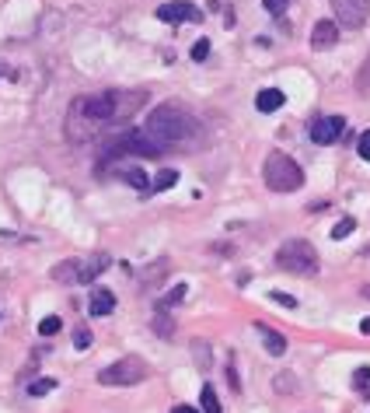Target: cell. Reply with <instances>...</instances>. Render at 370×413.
Returning a JSON list of instances; mask_svg holds the SVG:
<instances>
[{"label": "cell", "mask_w": 370, "mask_h": 413, "mask_svg": "<svg viewBox=\"0 0 370 413\" xmlns=\"http://www.w3.org/2000/svg\"><path fill=\"white\" fill-rule=\"evenodd\" d=\"M151 329H154L161 340H171V336H175V319H171L164 308H157V312H154V319H151Z\"/></svg>", "instance_id": "14"}, {"label": "cell", "mask_w": 370, "mask_h": 413, "mask_svg": "<svg viewBox=\"0 0 370 413\" xmlns=\"http://www.w3.org/2000/svg\"><path fill=\"white\" fill-rule=\"evenodd\" d=\"M192 354H196V361H199V368L206 371V368H210V357H206V343H203V340H196V343H192Z\"/></svg>", "instance_id": "27"}, {"label": "cell", "mask_w": 370, "mask_h": 413, "mask_svg": "<svg viewBox=\"0 0 370 413\" xmlns=\"http://www.w3.org/2000/svg\"><path fill=\"white\" fill-rule=\"evenodd\" d=\"M60 326H63V322H60V315H46V319L39 322V333H43V336H56V333H60Z\"/></svg>", "instance_id": "20"}, {"label": "cell", "mask_w": 370, "mask_h": 413, "mask_svg": "<svg viewBox=\"0 0 370 413\" xmlns=\"http://www.w3.org/2000/svg\"><path fill=\"white\" fill-rule=\"evenodd\" d=\"M353 228H356V221H353V218H342V221H339V225L332 228V239H335V242H342V239H346V235H349Z\"/></svg>", "instance_id": "22"}, {"label": "cell", "mask_w": 370, "mask_h": 413, "mask_svg": "<svg viewBox=\"0 0 370 413\" xmlns=\"http://www.w3.org/2000/svg\"><path fill=\"white\" fill-rule=\"evenodd\" d=\"M276 389H279V392H297V378H293L290 371H279V375H276Z\"/></svg>", "instance_id": "23"}, {"label": "cell", "mask_w": 370, "mask_h": 413, "mask_svg": "<svg viewBox=\"0 0 370 413\" xmlns=\"http://www.w3.org/2000/svg\"><path fill=\"white\" fill-rule=\"evenodd\" d=\"M363 294H367V298H370V284H367V287H363Z\"/></svg>", "instance_id": "33"}, {"label": "cell", "mask_w": 370, "mask_h": 413, "mask_svg": "<svg viewBox=\"0 0 370 413\" xmlns=\"http://www.w3.org/2000/svg\"><path fill=\"white\" fill-rule=\"evenodd\" d=\"M185 294H189V284H175V287L161 298V305H157V308H175L178 301H185Z\"/></svg>", "instance_id": "15"}, {"label": "cell", "mask_w": 370, "mask_h": 413, "mask_svg": "<svg viewBox=\"0 0 370 413\" xmlns=\"http://www.w3.org/2000/svg\"><path fill=\"white\" fill-rule=\"evenodd\" d=\"M206 57H210V39H199V43L192 46V60H196V63H203Z\"/></svg>", "instance_id": "25"}, {"label": "cell", "mask_w": 370, "mask_h": 413, "mask_svg": "<svg viewBox=\"0 0 370 413\" xmlns=\"http://www.w3.org/2000/svg\"><path fill=\"white\" fill-rule=\"evenodd\" d=\"M88 312H91V319L112 315V312H116V298H112V291L95 287V291H91V301H88Z\"/></svg>", "instance_id": "11"}, {"label": "cell", "mask_w": 370, "mask_h": 413, "mask_svg": "<svg viewBox=\"0 0 370 413\" xmlns=\"http://www.w3.org/2000/svg\"><path fill=\"white\" fill-rule=\"evenodd\" d=\"M353 389L370 392V368H356V371H353Z\"/></svg>", "instance_id": "21"}, {"label": "cell", "mask_w": 370, "mask_h": 413, "mask_svg": "<svg viewBox=\"0 0 370 413\" xmlns=\"http://www.w3.org/2000/svg\"><path fill=\"white\" fill-rule=\"evenodd\" d=\"M227 382H231V389H234V392H241V378H238L234 364H227Z\"/></svg>", "instance_id": "30"}, {"label": "cell", "mask_w": 370, "mask_h": 413, "mask_svg": "<svg viewBox=\"0 0 370 413\" xmlns=\"http://www.w3.org/2000/svg\"><path fill=\"white\" fill-rule=\"evenodd\" d=\"M255 329L262 333V343H265V354H272V357H283V354H286V340H283V333L269 329L265 322H255Z\"/></svg>", "instance_id": "12"}, {"label": "cell", "mask_w": 370, "mask_h": 413, "mask_svg": "<svg viewBox=\"0 0 370 413\" xmlns=\"http://www.w3.org/2000/svg\"><path fill=\"white\" fill-rule=\"evenodd\" d=\"M356 151H360V158H363V161H370V130H363V133H360Z\"/></svg>", "instance_id": "29"}, {"label": "cell", "mask_w": 370, "mask_h": 413, "mask_svg": "<svg viewBox=\"0 0 370 413\" xmlns=\"http://www.w3.org/2000/svg\"><path fill=\"white\" fill-rule=\"evenodd\" d=\"M283 102H286V95H283L279 88H262V91L255 95V109H259V112H276Z\"/></svg>", "instance_id": "13"}, {"label": "cell", "mask_w": 370, "mask_h": 413, "mask_svg": "<svg viewBox=\"0 0 370 413\" xmlns=\"http://www.w3.org/2000/svg\"><path fill=\"white\" fill-rule=\"evenodd\" d=\"M144 130H147L154 140H161L164 147H171V144L192 140V137L199 133V123H196L185 109H178V105H157V109H151Z\"/></svg>", "instance_id": "2"}, {"label": "cell", "mask_w": 370, "mask_h": 413, "mask_svg": "<svg viewBox=\"0 0 370 413\" xmlns=\"http://www.w3.org/2000/svg\"><path fill=\"white\" fill-rule=\"evenodd\" d=\"M144 378H147V364L140 357H123V361H116V364H109V368L98 371V382L102 385H137Z\"/></svg>", "instance_id": "6"}, {"label": "cell", "mask_w": 370, "mask_h": 413, "mask_svg": "<svg viewBox=\"0 0 370 413\" xmlns=\"http://www.w3.org/2000/svg\"><path fill=\"white\" fill-rule=\"evenodd\" d=\"M74 343H77V350H88L91 347V333L81 326V329H74Z\"/></svg>", "instance_id": "28"}, {"label": "cell", "mask_w": 370, "mask_h": 413, "mask_svg": "<svg viewBox=\"0 0 370 413\" xmlns=\"http://www.w3.org/2000/svg\"><path fill=\"white\" fill-rule=\"evenodd\" d=\"M154 15H157V22H168V25H178V22L199 25L203 22V11L196 4H189V0H171V4H161Z\"/></svg>", "instance_id": "8"}, {"label": "cell", "mask_w": 370, "mask_h": 413, "mask_svg": "<svg viewBox=\"0 0 370 413\" xmlns=\"http://www.w3.org/2000/svg\"><path fill=\"white\" fill-rule=\"evenodd\" d=\"M360 329H363V333L370 336V319H363V322H360Z\"/></svg>", "instance_id": "32"}, {"label": "cell", "mask_w": 370, "mask_h": 413, "mask_svg": "<svg viewBox=\"0 0 370 413\" xmlns=\"http://www.w3.org/2000/svg\"><path fill=\"white\" fill-rule=\"evenodd\" d=\"M262 8H265L272 18H283V11L290 8V0H262Z\"/></svg>", "instance_id": "24"}, {"label": "cell", "mask_w": 370, "mask_h": 413, "mask_svg": "<svg viewBox=\"0 0 370 413\" xmlns=\"http://www.w3.org/2000/svg\"><path fill=\"white\" fill-rule=\"evenodd\" d=\"M0 77H4V63H0Z\"/></svg>", "instance_id": "34"}, {"label": "cell", "mask_w": 370, "mask_h": 413, "mask_svg": "<svg viewBox=\"0 0 370 413\" xmlns=\"http://www.w3.org/2000/svg\"><path fill=\"white\" fill-rule=\"evenodd\" d=\"M112 266V260L102 253V256H91V260H63L53 266V280L60 284H95L98 273H105Z\"/></svg>", "instance_id": "5"}, {"label": "cell", "mask_w": 370, "mask_h": 413, "mask_svg": "<svg viewBox=\"0 0 370 413\" xmlns=\"http://www.w3.org/2000/svg\"><path fill=\"white\" fill-rule=\"evenodd\" d=\"M53 389H56L53 378H36V382H29V396H46V392H53Z\"/></svg>", "instance_id": "19"}, {"label": "cell", "mask_w": 370, "mask_h": 413, "mask_svg": "<svg viewBox=\"0 0 370 413\" xmlns=\"http://www.w3.org/2000/svg\"><path fill=\"white\" fill-rule=\"evenodd\" d=\"M175 182H178V172H175V168H161V172L154 175L151 186H154V189H171Z\"/></svg>", "instance_id": "17"}, {"label": "cell", "mask_w": 370, "mask_h": 413, "mask_svg": "<svg viewBox=\"0 0 370 413\" xmlns=\"http://www.w3.org/2000/svg\"><path fill=\"white\" fill-rule=\"evenodd\" d=\"M339 43V25L335 22H318L314 29H311V50L314 53H325V50H332Z\"/></svg>", "instance_id": "10"}, {"label": "cell", "mask_w": 370, "mask_h": 413, "mask_svg": "<svg viewBox=\"0 0 370 413\" xmlns=\"http://www.w3.org/2000/svg\"><path fill=\"white\" fill-rule=\"evenodd\" d=\"M119 116V95L105 91V95H84L70 105L67 112V137L74 144H84L91 137H98L112 119Z\"/></svg>", "instance_id": "1"}, {"label": "cell", "mask_w": 370, "mask_h": 413, "mask_svg": "<svg viewBox=\"0 0 370 413\" xmlns=\"http://www.w3.org/2000/svg\"><path fill=\"white\" fill-rule=\"evenodd\" d=\"M199 403H203V413H224V406H220V399H217L213 385H203V396H199Z\"/></svg>", "instance_id": "16"}, {"label": "cell", "mask_w": 370, "mask_h": 413, "mask_svg": "<svg viewBox=\"0 0 370 413\" xmlns=\"http://www.w3.org/2000/svg\"><path fill=\"white\" fill-rule=\"evenodd\" d=\"M269 298H272L276 305H283V308H297V298H293V294H283V291H269Z\"/></svg>", "instance_id": "26"}, {"label": "cell", "mask_w": 370, "mask_h": 413, "mask_svg": "<svg viewBox=\"0 0 370 413\" xmlns=\"http://www.w3.org/2000/svg\"><path fill=\"white\" fill-rule=\"evenodd\" d=\"M171 413H199V410H196V406H185V403H182V406H175Z\"/></svg>", "instance_id": "31"}, {"label": "cell", "mask_w": 370, "mask_h": 413, "mask_svg": "<svg viewBox=\"0 0 370 413\" xmlns=\"http://www.w3.org/2000/svg\"><path fill=\"white\" fill-rule=\"evenodd\" d=\"M262 179H265V186H269L272 193H293V189L304 186V168H300L290 154L272 151V154L262 161Z\"/></svg>", "instance_id": "3"}, {"label": "cell", "mask_w": 370, "mask_h": 413, "mask_svg": "<svg viewBox=\"0 0 370 413\" xmlns=\"http://www.w3.org/2000/svg\"><path fill=\"white\" fill-rule=\"evenodd\" d=\"M332 11H335V25L360 29L370 15V0H332Z\"/></svg>", "instance_id": "7"}, {"label": "cell", "mask_w": 370, "mask_h": 413, "mask_svg": "<svg viewBox=\"0 0 370 413\" xmlns=\"http://www.w3.org/2000/svg\"><path fill=\"white\" fill-rule=\"evenodd\" d=\"M123 179H126L133 189H151V182H147V175H144L140 168H126V172H123Z\"/></svg>", "instance_id": "18"}, {"label": "cell", "mask_w": 370, "mask_h": 413, "mask_svg": "<svg viewBox=\"0 0 370 413\" xmlns=\"http://www.w3.org/2000/svg\"><path fill=\"white\" fill-rule=\"evenodd\" d=\"M342 130H346V119L342 116H318L311 123V140L314 144H332V140H339Z\"/></svg>", "instance_id": "9"}, {"label": "cell", "mask_w": 370, "mask_h": 413, "mask_svg": "<svg viewBox=\"0 0 370 413\" xmlns=\"http://www.w3.org/2000/svg\"><path fill=\"white\" fill-rule=\"evenodd\" d=\"M276 266L286 273H297V277H311V273H318V253L307 239H290L276 249Z\"/></svg>", "instance_id": "4"}]
</instances>
